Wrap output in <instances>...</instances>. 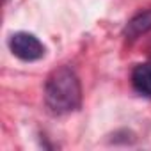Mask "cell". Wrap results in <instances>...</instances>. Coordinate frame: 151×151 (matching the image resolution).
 Segmentation results:
<instances>
[{"label": "cell", "mask_w": 151, "mask_h": 151, "mask_svg": "<svg viewBox=\"0 0 151 151\" xmlns=\"http://www.w3.org/2000/svg\"><path fill=\"white\" fill-rule=\"evenodd\" d=\"M45 103L57 116L69 114L80 107L82 86L73 68L60 66L50 73L45 84Z\"/></svg>", "instance_id": "obj_1"}, {"label": "cell", "mask_w": 151, "mask_h": 151, "mask_svg": "<svg viewBox=\"0 0 151 151\" xmlns=\"http://www.w3.org/2000/svg\"><path fill=\"white\" fill-rule=\"evenodd\" d=\"M9 48L14 57L25 62H34L45 57V45L29 32H16L9 37Z\"/></svg>", "instance_id": "obj_2"}, {"label": "cell", "mask_w": 151, "mask_h": 151, "mask_svg": "<svg viewBox=\"0 0 151 151\" xmlns=\"http://www.w3.org/2000/svg\"><path fill=\"white\" fill-rule=\"evenodd\" d=\"M132 86L142 96L151 98V62H144L133 68L132 71Z\"/></svg>", "instance_id": "obj_3"}, {"label": "cell", "mask_w": 151, "mask_h": 151, "mask_svg": "<svg viewBox=\"0 0 151 151\" xmlns=\"http://www.w3.org/2000/svg\"><path fill=\"white\" fill-rule=\"evenodd\" d=\"M151 30V9L135 14L124 27V36L128 39H137L139 36Z\"/></svg>", "instance_id": "obj_4"}]
</instances>
